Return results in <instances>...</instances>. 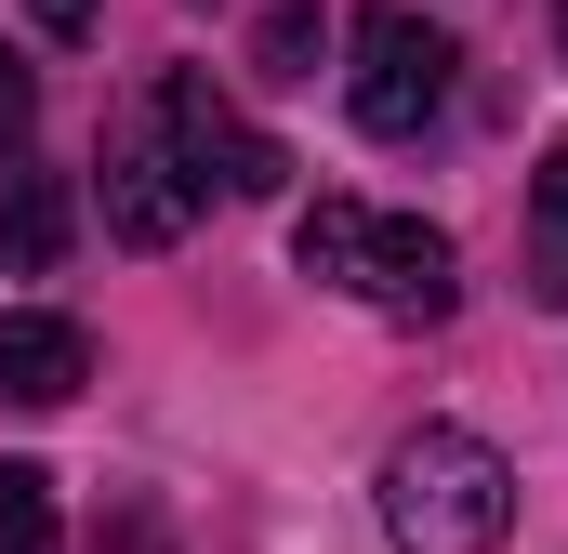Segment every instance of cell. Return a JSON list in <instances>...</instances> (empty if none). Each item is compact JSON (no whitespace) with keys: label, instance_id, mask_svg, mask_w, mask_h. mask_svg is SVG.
Segmentation results:
<instances>
[{"label":"cell","instance_id":"1","mask_svg":"<svg viewBox=\"0 0 568 554\" xmlns=\"http://www.w3.org/2000/svg\"><path fill=\"white\" fill-rule=\"evenodd\" d=\"M516 529V462L463 422H424L384 449V542L397 554H489Z\"/></svg>","mask_w":568,"mask_h":554},{"label":"cell","instance_id":"2","mask_svg":"<svg viewBox=\"0 0 568 554\" xmlns=\"http://www.w3.org/2000/svg\"><path fill=\"white\" fill-rule=\"evenodd\" d=\"M291 265L317 277V290H344V304H371V317H449V238H436L424 212H371V198H317L304 225H291Z\"/></svg>","mask_w":568,"mask_h":554},{"label":"cell","instance_id":"3","mask_svg":"<svg viewBox=\"0 0 568 554\" xmlns=\"http://www.w3.org/2000/svg\"><path fill=\"white\" fill-rule=\"evenodd\" d=\"M344 106L371 145H424L436 106H449V27L410 13V0H371L357 13V66H344Z\"/></svg>","mask_w":568,"mask_h":554},{"label":"cell","instance_id":"4","mask_svg":"<svg viewBox=\"0 0 568 554\" xmlns=\"http://www.w3.org/2000/svg\"><path fill=\"white\" fill-rule=\"evenodd\" d=\"M145 106H159V133H172V158H185V185H199V198H212V185H225V198H278V185H291L278 133H252V120H239L199 66H172Z\"/></svg>","mask_w":568,"mask_h":554},{"label":"cell","instance_id":"5","mask_svg":"<svg viewBox=\"0 0 568 554\" xmlns=\"http://www.w3.org/2000/svg\"><path fill=\"white\" fill-rule=\"evenodd\" d=\"M185 225H199V185H185V158L159 133V106H145V120L106 133V238L120 252H172Z\"/></svg>","mask_w":568,"mask_h":554},{"label":"cell","instance_id":"6","mask_svg":"<svg viewBox=\"0 0 568 554\" xmlns=\"http://www.w3.org/2000/svg\"><path fill=\"white\" fill-rule=\"evenodd\" d=\"M80 383H93V330L53 304H13L0 317V410H67Z\"/></svg>","mask_w":568,"mask_h":554},{"label":"cell","instance_id":"7","mask_svg":"<svg viewBox=\"0 0 568 554\" xmlns=\"http://www.w3.org/2000/svg\"><path fill=\"white\" fill-rule=\"evenodd\" d=\"M67 252V172H27V145L0 158V277H53Z\"/></svg>","mask_w":568,"mask_h":554},{"label":"cell","instance_id":"8","mask_svg":"<svg viewBox=\"0 0 568 554\" xmlns=\"http://www.w3.org/2000/svg\"><path fill=\"white\" fill-rule=\"evenodd\" d=\"M317 66H331V13H317V0H265V27H252V80H265V93H304Z\"/></svg>","mask_w":568,"mask_h":554},{"label":"cell","instance_id":"9","mask_svg":"<svg viewBox=\"0 0 568 554\" xmlns=\"http://www.w3.org/2000/svg\"><path fill=\"white\" fill-rule=\"evenodd\" d=\"M529 304H568V145L529 172Z\"/></svg>","mask_w":568,"mask_h":554},{"label":"cell","instance_id":"10","mask_svg":"<svg viewBox=\"0 0 568 554\" xmlns=\"http://www.w3.org/2000/svg\"><path fill=\"white\" fill-rule=\"evenodd\" d=\"M0 554H67V515H53L40 462H0Z\"/></svg>","mask_w":568,"mask_h":554},{"label":"cell","instance_id":"11","mask_svg":"<svg viewBox=\"0 0 568 554\" xmlns=\"http://www.w3.org/2000/svg\"><path fill=\"white\" fill-rule=\"evenodd\" d=\"M40 133V80H27V53H0V158Z\"/></svg>","mask_w":568,"mask_h":554},{"label":"cell","instance_id":"12","mask_svg":"<svg viewBox=\"0 0 568 554\" xmlns=\"http://www.w3.org/2000/svg\"><path fill=\"white\" fill-rule=\"evenodd\" d=\"M27 13H40V40H80L93 27V0H27Z\"/></svg>","mask_w":568,"mask_h":554},{"label":"cell","instance_id":"13","mask_svg":"<svg viewBox=\"0 0 568 554\" xmlns=\"http://www.w3.org/2000/svg\"><path fill=\"white\" fill-rule=\"evenodd\" d=\"M556 53H568V0H556Z\"/></svg>","mask_w":568,"mask_h":554}]
</instances>
